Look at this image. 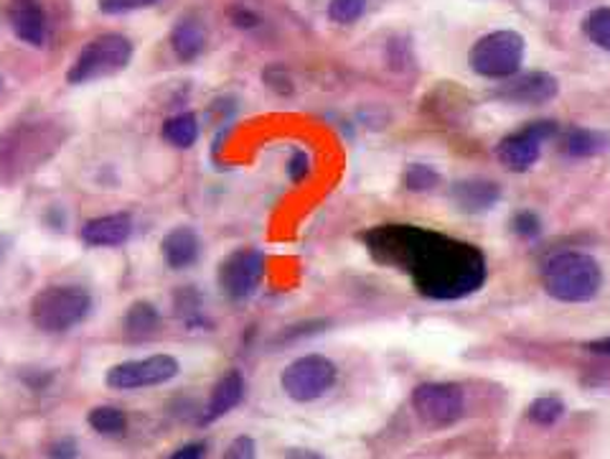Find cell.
<instances>
[{
	"label": "cell",
	"mask_w": 610,
	"mask_h": 459,
	"mask_svg": "<svg viewBox=\"0 0 610 459\" xmlns=\"http://www.w3.org/2000/svg\"><path fill=\"white\" fill-rule=\"evenodd\" d=\"M366 245L381 264L402 268L423 296L463 298L486 281V260L476 245L445 238L436 230L389 225L366 235Z\"/></svg>",
	"instance_id": "cell-1"
},
{
	"label": "cell",
	"mask_w": 610,
	"mask_h": 459,
	"mask_svg": "<svg viewBox=\"0 0 610 459\" xmlns=\"http://www.w3.org/2000/svg\"><path fill=\"white\" fill-rule=\"evenodd\" d=\"M542 286L562 304L593 302L602 286L600 264L587 253H557L542 266Z\"/></svg>",
	"instance_id": "cell-2"
},
{
	"label": "cell",
	"mask_w": 610,
	"mask_h": 459,
	"mask_svg": "<svg viewBox=\"0 0 610 459\" xmlns=\"http://www.w3.org/2000/svg\"><path fill=\"white\" fill-rule=\"evenodd\" d=\"M56 143V126L49 123H21L0 136V184H13L24 171H34Z\"/></svg>",
	"instance_id": "cell-3"
},
{
	"label": "cell",
	"mask_w": 610,
	"mask_h": 459,
	"mask_svg": "<svg viewBox=\"0 0 610 459\" xmlns=\"http://www.w3.org/2000/svg\"><path fill=\"white\" fill-rule=\"evenodd\" d=\"M92 311V296L82 286H47L31 298V322L47 334H62L82 324Z\"/></svg>",
	"instance_id": "cell-4"
},
{
	"label": "cell",
	"mask_w": 610,
	"mask_h": 459,
	"mask_svg": "<svg viewBox=\"0 0 610 459\" xmlns=\"http://www.w3.org/2000/svg\"><path fill=\"white\" fill-rule=\"evenodd\" d=\"M132 60V41L122 34H102L79 51L72 62L66 79L72 85H87L94 79L113 77L122 72Z\"/></svg>",
	"instance_id": "cell-5"
},
{
	"label": "cell",
	"mask_w": 610,
	"mask_h": 459,
	"mask_svg": "<svg viewBox=\"0 0 610 459\" xmlns=\"http://www.w3.org/2000/svg\"><path fill=\"white\" fill-rule=\"evenodd\" d=\"M524 36L517 31H494L470 49V67L489 79L514 77L524 64Z\"/></svg>",
	"instance_id": "cell-6"
},
{
	"label": "cell",
	"mask_w": 610,
	"mask_h": 459,
	"mask_svg": "<svg viewBox=\"0 0 610 459\" xmlns=\"http://www.w3.org/2000/svg\"><path fill=\"white\" fill-rule=\"evenodd\" d=\"M338 370L328 357L323 355H306L293 360L288 368L283 370L281 385L285 396L298 400V404H308V400L321 398L323 393L334 388Z\"/></svg>",
	"instance_id": "cell-7"
},
{
	"label": "cell",
	"mask_w": 610,
	"mask_h": 459,
	"mask_svg": "<svg viewBox=\"0 0 610 459\" xmlns=\"http://www.w3.org/2000/svg\"><path fill=\"white\" fill-rule=\"evenodd\" d=\"M264 273V255L255 247H239L219 264L217 283L232 302H245L257 291Z\"/></svg>",
	"instance_id": "cell-8"
},
{
	"label": "cell",
	"mask_w": 610,
	"mask_h": 459,
	"mask_svg": "<svg viewBox=\"0 0 610 459\" xmlns=\"http://www.w3.org/2000/svg\"><path fill=\"white\" fill-rule=\"evenodd\" d=\"M179 360L171 355H151L145 360H130L107 370V385L115 391H138L164 385L179 375Z\"/></svg>",
	"instance_id": "cell-9"
},
{
	"label": "cell",
	"mask_w": 610,
	"mask_h": 459,
	"mask_svg": "<svg viewBox=\"0 0 610 459\" xmlns=\"http://www.w3.org/2000/svg\"><path fill=\"white\" fill-rule=\"evenodd\" d=\"M557 133V126L549 120L532 123V126L521 128L519 133L506 136L502 143H498L496 156L502 166L514 171V174H524L532 169V166L540 162L542 156V143L547 141L549 136Z\"/></svg>",
	"instance_id": "cell-10"
},
{
	"label": "cell",
	"mask_w": 610,
	"mask_h": 459,
	"mask_svg": "<svg viewBox=\"0 0 610 459\" xmlns=\"http://www.w3.org/2000/svg\"><path fill=\"white\" fill-rule=\"evenodd\" d=\"M413 406L425 421L445 426L463 417L466 393L455 383H423L413 393Z\"/></svg>",
	"instance_id": "cell-11"
},
{
	"label": "cell",
	"mask_w": 610,
	"mask_h": 459,
	"mask_svg": "<svg viewBox=\"0 0 610 459\" xmlns=\"http://www.w3.org/2000/svg\"><path fill=\"white\" fill-rule=\"evenodd\" d=\"M9 21L16 39L28 47H47L49 41V18L47 11L41 9L39 0H11L9 3Z\"/></svg>",
	"instance_id": "cell-12"
},
{
	"label": "cell",
	"mask_w": 610,
	"mask_h": 459,
	"mask_svg": "<svg viewBox=\"0 0 610 459\" xmlns=\"http://www.w3.org/2000/svg\"><path fill=\"white\" fill-rule=\"evenodd\" d=\"M132 235V217L128 213H115L105 217H92L82 225L79 238L92 247H115L128 243Z\"/></svg>",
	"instance_id": "cell-13"
},
{
	"label": "cell",
	"mask_w": 610,
	"mask_h": 459,
	"mask_svg": "<svg viewBox=\"0 0 610 459\" xmlns=\"http://www.w3.org/2000/svg\"><path fill=\"white\" fill-rule=\"evenodd\" d=\"M557 92H560L557 77L547 75V72H532V75H524L506 85L502 98L517 102V105H545V102L557 98Z\"/></svg>",
	"instance_id": "cell-14"
},
{
	"label": "cell",
	"mask_w": 610,
	"mask_h": 459,
	"mask_svg": "<svg viewBox=\"0 0 610 459\" xmlns=\"http://www.w3.org/2000/svg\"><path fill=\"white\" fill-rule=\"evenodd\" d=\"M242 398H245V378H242L237 370H230V373L219 378L215 391H211L209 406L207 411H204L202 424H211V421L226 417L232 408H237L242 404Z\"/></svg>",
	"instance_id": "cell-15"
},
{
	"label": "cell",
	"mask_w": 610,
	"mask_h": 459,
	"mask_svg": "<svg viewBox=\"0 0 610 459\" xmlns=\"http://www.w3.org/2000/svg\"><path fill=\"white\" fill-rule=\"evenodd\" d=\"M160 251H164L166 264L173 268V271H183V268L194 266L198 253H202V240L191 228H176L168 232L160 243Z\"/></svg>",
	"instance_id": "cell-16"
},
{
	"label": "cell",
	"mask_w": 610,
	"mask_h": 459,
	"mask_svg": "<svg viewBox=\"0 0 610 459\" xmlns=\"http://www.w3.org/2000/svg\"><path fill=\"white\" fill-rule=\"evenodd\" d=\"M171 47L181 62H194L207 47V26L198 16H181L171 31Z\"/></svg>",
	"instance_id": "cell-17"
},
{
	"label": "cell",
	"mask_w": 610,
	"mask_h": 459,
	"mask_svg": "<svg viewBox=\"0 0 610 459\" xmlns=\"http://www.w3.org/2000/svg\"><path fill=\"white\" fill-rule=\"evenodd\" d=\"M498 184L489 179H466L453 187V200L463 213H486L498 202Z\"/></svg>",
	"instance_id": "cell-18"
},
{
	"label": "cell",
	"mask_w": 610,
	"mask_h": 459,
	"mask_svg": "<svg viewBox=\"0 0 610 459\" xmlns=\"http://www.w3.org/2000/svg\"><path fill=\"white\" fill-rule=\"evenodd\" d=\"M606 143H608V138L598 133V130L572 128L562 136L560 151L564 153V156H572V158H587V156H598V153L606 149Z\"/></svg>",
	"instance_id": "cell-19"
},
{
	"label": "cell",
	"mask_w": 610,
	"mask_h": 459,
	"mask_svg": "<svg viewBox=\"0 0 610 459\" xmlns=\"http://www.w3.org/2000/svg\"><path fill=\"white\" fill-rule=\"evenodd\" d=\"M160 315L151 302H135L125 315V334L130 340H148L158 330Z\"/></svg>",
	"instance_id": "cell-20"
},
{
	"label": "cell",
	"mask_w": 610,
	"mask_h": 459,
	"mask_svg": "<svg viewBox=\"0 0 610 459\" xmlns=\"http://www.w3.org/2000/svg\"><path fill=\"white\" fill-rule=\"evenodd\" d=\"M164 138L176 149H191L198 138V123L191 113H179L164 123Z\"/></svg>",
	"instance_id": "cell-21"
},
{
	"label": "cell",
	"mask_w": 610,
	"mask_h": 459,
	"mask_svg": "<svg viewBox=\"0 0 610 459\" xmlns=\"http://www.w3.org/2000/svg\"><path fill=\"white\" fill-rule=\"evenodd\" d=\"M87 421H90V426L94 429V432L105 434V436H120L128 432V417H125L120 408H115V406L92 408Z\"/></svg>",
	"instance_id": "cell-22"
},
{
	"label": "cell",
	"mask_w": 610,
	"mask_h": 459,
	"mask_svg": "<svg viewBox=\"0 0 610 459\" xmlns=\"http://www.w3.org/2000/svg\"><path fill=\"white\" fill-rule=\"evenodd\" d=\"M583 34L595 47L610 51V9H595L583 18Z\"/></svg>",
	"instance_id": "cell-23"
},
{
	"label": "cell",
	"mask_w": 610,
	"mask_h": 459,
	"mask_svg": "<svg viewBox=\"0 0 610 459\" xmlns=\"http://www.w3.org/2000/svg\"><path fill=\"white\" fill-rule=\"evenodd\" d=\"M564 404L557 396H542L529 406V419L540 426H553L562 419Z\"/></svg>",
	"instance_id": "cell-24"
},
{
	"label": "cell",
	"mask_w": 610,
	"mask_h": 459,
	"mask_svg": "<svg viewBox=\"0 0 610 459\" xmlns=\"http://www.w3.org/2000/svg\"><path fill=\"white\" fill-rule=\"evenodd\" d=\"M369 0H328V18L334 24L349 26L364 16Z\"/></svg>",
	"instance_id": "cell-25"
},
{
	"label": "cell",
	"mask_w": 610,
	"mask_h": 459,
	"mask_svg": "<svg viewBox=\"0 0 610 459\" xmlns=\"http://www.w3.org/2000/svg\"><path fill=\"white\" fill-rule=\"evenodd\" d=\"M404 187L410 189V192H430V189L438 187V171L430 169V166H423V164H413L407 166V171H404Z\"/></svg>",
	"instance_id": "cell-26"
},
{
	"label": "cell",
	"mask_w": 610,
	"mask_h": 459,
	"mask_svg": "<svg viewBox=\"0 0 610 459\" xmlns=\"http://www.w3.org/2000/svg\"><path fill=\"white\" fill-rule=\"evenodd\" d=\"M176 315H179L186 324H202V302H198L194 289H179L176 294Z\"/></svg>",
	"instance_id": "cell-27"
},
{
	"label": "cell",
	"mask_w": 610,
	"mask_h": 459,
	"mask_svg": "<svg viewBox=\"0 0 610 459\" xmlns=\"http://www.w3.org/2000/svg\"><path fill=\"white\" fill-rule=\"evenodd\" d=\"M156 3H160V0H98L100 11L107 13V16H122V13L151 9Z\"/></svg>",
	"instance_id": "cell-28"
},
{
	"label": "cell",
	"mask_w": 610,
	"mask_h": 459,
	"mask_svg": "<svg viewBox=\"0 0 610 459\" xmlns=\"http://www.w3.org/2000/svg\"><path fill=\"white\" fill-rule=\"evenodd\" d=\"M222 459H257V447H255V439L252 436H237L230 447L224 449V457Z\"/></svg>",
	"instance_id": "cell-29"
},
{
	"label": "cell",
	"mask_w": 610,
	"mask_h": 459,
	"mask_svg": "<svg viewBox=\"0 0 610 459\" xmlns=\"http://www.w3.org/2000/svg\"><path fill=\"white\" fill-rule=\"evenodd\" d=\"M514 232L521 238H536L542 232V222H540V217H536L534 213H519L517 217H514Z\"/></svg>",
	"instance_id": "cell-30"
},
{
	"label": "cell",
	"mask_w": 610,
	"mask_h": 459,
	"mask_svg": "<svg viewBox=\"0 0 610 459\" xmlns=\"http://www.w3.org/2000/svg\"><path fill=\"white\" fill-rule=\"evenodd\" d=\"M311 174V158L306 151H296L288 162V177L293 181H303Z\"/></svg>",
	"instance_id": "cell-31"
},
{
	"label": "cell",
	"mask_w": 610,
	"mask_h": 459,
	"mask_svg": "<svg viewBox=\"0 0 610 459\" xmlns=\"http://www.w3.org/2000/svg\"><path fill=\"white\" fill-rule=\"evenodd\" d=\"M79 449H77V442L75 439H56L54 444L49 447V459H77Z\"/></svg>",
	"instance_id": "cell-32"
},
{
	"label": "cell",
	"mask_w": 610,
	"mask_h": 459,
	"mask_svg": "<svg viewBox=\"0 0 610 459\" xmlns=\"http://www.w3.org/2000/svg\"><path fill=\"white\" fill-rule=\"evenodd\" d=\"M204 455H207V444L194 442V444H186V447L176 449L168 459H204Z\"/></svg>",
	"instance_id": "cell-33"
},
{
	"label": "cell",
	"mask_w": 610,
	"mask_h": 459,
	"mask_svg": "<svg viewBox=\"0 0 610 459\" xmlns=\"http://www.w3.org/2000/svg\"><path fill=\"white\" fill-rule=\"evenodd\" d=\"M585 349H590V353H598V355H608V357H610V337L587 342Z\"/></svg>",
	"instance_id": "cell-34"
},
{
	"label": "cell",
	"mask_w": 610,
	"mask_h": 459,
	"mask_svg": "<svg viewBox=\"0 0 610 459\" xmlns=\"http://www.w3.org/2000/svg\"><path fill=\"white\" fill-rule=\"evenodd\" d=\"M288 459H326V457H321L319 451H311V449H290Z\"/></svg>",
	"instance_id": "cell-35"
},
{
	"label": "cell",
	"mask_w": 610,
	"mask_h": 459,
	"mask_svg": "<svg viewBox=\"0 0 610 459\" xmlns=\"http://www.w3.org/2000/svg\"><path fill=\"white\" fill-rule=\"evenodd\" d=\"M234 21H237L239 28H247L245 24H255V18H252V16H249V13H247V11H245V13H242V11L234 13Z\"/></svg>",
	"instance_id": "cell-36"
}]
</instances>
